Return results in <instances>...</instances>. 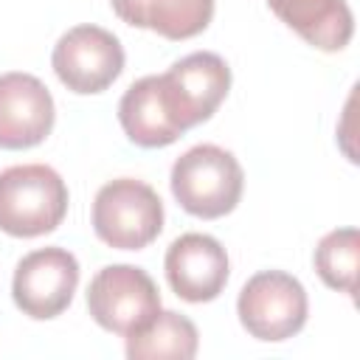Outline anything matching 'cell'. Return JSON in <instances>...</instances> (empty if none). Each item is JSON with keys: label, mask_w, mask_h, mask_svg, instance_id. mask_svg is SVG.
I'll return each mask as SVG.
<instances>
[{"label": "cell", "mask_w": 360, "mask_h": 360, "mask_svg": "<svg viewBox=\"0 0 360 360\" xmlns=\"http://www.w3.org/2000/svg\"><path fill=\"white\" fill-rule=\"evenodd\" d=\"M357 259H360V233L357 228H335L315 248V270L321 281L338 292H357Z\"/></svg>", "instance_id": "obj_15"}, {"label": "cell", "mask_w": 360, "mask_h": 360, "mask_svg": "<svg viewBox=\"0 0 360 360\" xmlns=\"http://www.w3.org/2000/svg\"><path fill=\"white\" fill-rule=\"evenodd\" d=\"M166 281L183 301L205 304L214 301L228 284V253L208 233L177 236L163 259Z\"/></svg>", "instance_id": "obj_10"}, {"label": "cell", "mask_w": 360, "mask_h": 360, "mask_svg": "<svg viewBox=\"0 0 360 360\" xmlns=\"http://www.w3.org/2000/svg\"><path fill=\"white\" fill-rule=\"evenodd\" d=\"M118 121L127 138L143 149L169 146L183 135L166 112L158 76H143L127 87V93L118 101Z\"/></svg>", "instance_id": "obj_13"}, {"label": "cell", "mask_w": 360, "mask_h": 360, "mask_svg": "<svg viewBox=\"0 0 360 360\" xmlns=\"http://www.w3.org/2000/svg\"><path fill=\"white\" fill-rule=\"evenodd\" d=\"M79 287V262L65 248H39L14 267L11 295L22 315L48 321L62 315Z\"/></svg>", "instance_id": "obj_8"}, {"label": "cell", "mask_w": 360, "mask_h": 360, "mask_svg": "<svg viewBox=\"0 0 360 360\" xmlns=\"http://www.w3.org/2000/svg\"><path fill=\"white\" fill-rule=\"evenodd\" d=\"M169 183L183 211L200 219H217L236 208L245 174L228 149L217 143H197L174 160Z\"/></svg>", "instance_id": "obj_2"}, {"label": "cell", "mask_w": 360, "mask_h": 360, "mask_svg": "<svg viewBox=\"0 0 360 360\" xmlns=\"http://www.w3.org/2000/svg\"><path fill=\"white\" fill-rule=\"evenodd\" d=\"M93 321L115 335H132L160 312V292L152 276L135 264H107L87 287Z\"/></svg>", "instance_id": "obj_6"}, {"label": "cell", "mask_w": 360, "mask_h": 360, "mask_svg": "<svg viewBox=\"0 0 360 360\" xmlns=\"http://www.w3.org/2000/svg\"><path fill=\"white\" fill-rule=\"evenodd\" d=\"M93 231L115 250H141L163 231V202L143 180H110L93 200Z\"/></svg>", "instance_id": "obj_3"}, {"label": "cell", "mask_w": 360, "mask_h": 360, "mask_svg": "<svg viewBox=\"0 0 360 360\" xmlns=\"http://www.w3.org/2000/svg\"><path fill=\"white\" fill-rule=\"evenodd\" d=\"M68 214V186L45 163H22L0 172V231L31 239L51 233Z\"/></svg>", "instance_id": "obj_1"}, {"label": "cell", "mask_w": 360, "mask_h": 360, "mask_svg": "<svg viewBox=\"0 0 360 360\" xmlns=\"http://www.w3.org/2000/svg\"><path fill=\"white\" fill-rule=\"evenodd\" d=\"M112 11L166 39H191L202 34L214 17V0H110Z\"/></svg>", "instance_id": "obj_12"}, {"label": "cell", "mask_w": 360, "mask_h": 360, "mask_svg": "<svg viewBox=\"0 0 360 360\" xmlns=\"http://www.w3.org/2000/svg\"><path fill=\"white\" fill-rule=\"evenodd\" d=\"M307 290L284 270H262L250 276L239 292L236 315L250 338L281 343L307 323Z\"/></svg>", "instance_id": "obj_4"}, {"label": "cell", "mask_w": 360, "mask_h": 360, "mask_svg": "<svg viewBox=\"0 0 360 360\" xmlns=\"http://www.w3.org/2000/svg\"><path fill=\"white\" fill-rule=\"evenodd\" d=\"M51 90L31 73L0 76V149H31L53 129Z\"/></svg>", "instance_id": "obj_9"}, {"label": "cell", "mask_w": 360, "mask_h": 360, "mask_svg": "<svg viewBox=\"0 0 360 360\" xmlns=\"http://www.w3.org/2000/svg\"><path fill=\"white\" fill-rule=\"evenodd\" d=\"M166 112L180 132L208 121L231 90V68L219 53L197 51L158 76Z\"/></svg>", "instance_id": "obj_5"}, {"label": "cell", "mask_w": 360, "mask_h": 360, "mask_svg": "<svg viewBox=\"0 0 360 360\" xmlns=\"http://www.w3.org/2000/svg\"><path fill=\"white\" fill-rule=\"evenodd\" d=\"M273 14L318 51H340L354 34L346 0H267Z\"/></svg>", "instance_id": "obj_11"}, {"label": "cell", "mask_w": 360, "mask_h": 360, "mask_svg": "<svg viewBox=\"0 0 360 360\" xmlns=\"http://www.w3.org/2000/svg\"><path fill=\"white\" fill-rule=\"evenodd\" d=\"M51 65L56 79L79 93H101L107 90L124 70V48L115 34L98 25H73L59 37L51 53Z\"/></svg>", "instance_id": "obj_7"}, {"label": "cell", "mask_w": 360, "mask_h": 360, "mask_svg": "<svg viewBox=\"0 0 360 360\" xmlns=\"http://www.w3.org/2000/svg\"><path fill=\"white\" fill-rule=\"evenodd\" d=\"M197 326L172 309H160L146 326L127 335L129 360H191L197 354Z\"/></svg>", "instance_id": "obj_14"}]
</instances>
